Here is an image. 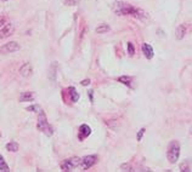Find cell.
Here are the masks:
<instances>
[{
    "instance_id": "1",
    "label": "cell",
    "mask_w": 192,
    "mask_h": 172,
    "mask_svg": "<svg viewBox=\"0 0 192 172\" xmlns=\"http://www.w3.org/2000/svg\"><path fill=\"white\" fill-rule=\"evenodd\" d=\"M114 14H117L119 16H134L136 18H145L147 15L146 12L142 11L141 9H137L130 4H126L123 1H116L112 6Z\"/></svg>"
},
{
    "instance_id": "2",
    "label": "cell",
    "mask_w": 192,
    "mask_h": 172,
    "mask_svg": "<svg viewBox=\"0 0 192 172\" xmlns=\"http://www.w3.org/2000/svg\"><path fill=\"white\" fill-rule=\"evenodd\" d=\"M37 127L40 132H43L44 135L46 136H53L54 135V130L53 127L50 126V124L47 123V119H46V115L43 110L39 112V115H38V123H37Z\"/></svg>"
},
{
    "instance_id": "3",
    "label": "cell",
    "mask_w": 192,
    "mask_h": 172,
    "mask_svg": "<svg viewBox=\"0 0 192 172\" xmlns=\"http://www.w3.org/2000/svg\"><path fill=\"white\" fill-rule=\"evenodd\" d=\"M167 156L170 164H175L179 160V156H180V143L177 141H172L169 143Z\"/></svg>"
},
{
    "instance_id": "4",
    "label": "cell",
    "mask_w": 192,
    "mask_h": 172,
    "mask_svg": "<svg viewBox=\"0 0 192 172\" xmlns=\"http://www.w3.org/2000/svg\"><path fill=\"white\" fill-rule=\"evenodd\" d=\"M62 171H73L74 168H78L82 166V159L80 157H69V159H66V160L61 161L60 164Z\"/></svg>"
},
{
    "instance_id": "5",
    "label": "cell",
    "mask_w": 192,
    "mask_h": 172,
    "mask_svg": "<svg viewBox=\"0 0 192 172\" xmlns=\"http://www.w3.org/2000/svg\"><path fill=\"white\" fill-rule=\"evenodd\" d=\"M96 163H97V155H88V156H84V157H82V166H80V168L83 171L89 170L90 167H93Z\"/></svg>"
},
{
    "instance_id": "6",
    "label": "cell",
    "mask_w": 192,
    "mask_h": 172,
    "mask_svg": "<svg viewBox=\"0 0 192 172\" xmlns=\"http://www.w3.org/2000/svg\"><path fill=\"white\" fill-rule=\"evenodd\" d=\"M21 49L20 44L16 43V41H10L7 44H5L3 47H1V52L3 54H12V52H16Z\"/></svg>"
},
{
    "instance_id": "7",
    "label": "cell",
    "mask_w": 192,
    "mask_h": 172,
    "mask_svg": "<svg viewBox=\"0 0 192 172\" xmlns=\"http://www.w3.org/2000/svg\"><path fill=\"white\" fill-rule=\"evenodd\" d=\"M90 134H91V128H90V126H88V125H82L80 128H79V135H78L79 141H84L88 136H90Z\"/></svg>"
},
{
    "instance_id": "8",
    "label": "cell",
    "mask_w": 192,
    "mask_h": 172,
    "mask_svg": "<svg viewBox=\"0 0 192 172\" xmlns=\"http://www.w3.org/2000/svg\"><path fill=\"white\" fill-rule=\"evenodd\" d=\"M32 72H33V68H32V64L31 63H24L21 69H20V73L23 78H28L32 75Z\"/></svg>"
},
{
    "instance_id": "9",
    "label": "cell",
    "mask_w": 192,
    "mask_h": 172,
    "mask_svg": "<svg viewBox=\"0 0 192 172\" xmlns=\"http://www.w3.org/2000/svg\"><path fill=\"white\" fill-rule=\"evenodd\" d=\"M14 30H15L14 24H11V23L4 24L3 28H1V38H6V36L11 35L12 33H14Z\"/></svg>"
},
{
    "instance_id": "10",
    "label": "cell",
    "mask_w": 192,
    "mask_h": 172,
    "mask_svg": "<svg viewBox=\"0 0 192 172\" xmlns=\"http://www.w3.org/2000/svg\"><path fill=\"white\" fill-rule=\"evenodd\" d=\"M142 52H144V55L147 60H151L153 57V55H155V52H153V49L150 44H142V47H141Z\"/></svg>"
},
{
    "instance_id": "11",
    "label": "cell",
    "mask_w": 192,
    "mask_h": 172,
    "mask_svg": "<svg viewBox=\"0 0 192 172\" xmlns=\"http://www.w3.org/2000/svg\"><path fill=\"white\" fill-rule=\"evenodd\" d=\"M186 34V27L184 24H180L179 27L176 28V32H175V38L177 39V40H181V39H184Z\"/></svg>"
},
{
    "instance_id": "12",
    "label": "cell",
    "mask_w": 192,
    "mask_h": 172,
    "mask_svg": "<svg viewBox=\"0 0 192 172\" xmlns=\"http://www.w3.org/2000/svg\"><path fill=\"white\" fill-rule=\"evenodd\" d=\"M34 99V94L32 92H23L20 96V102H31Z\"/></svg>"
},
{
    "instance_id": "13",
    "label": "cell",
    "mask_w": 192,
    "mask_h": 172,
    "mask_svg": "<svg viewBox=\"0 0 192 172\" xmlns=\"http://www.w3.org/2000/svg\"><path fill=\"white\" fill-rule=\"evenodd\" d=\"M68 91H69V95H71V101L72 102H77L79 99V92H77V90H75V87H69L68 89Z\"/></svg>"
},
{
    "instance_id": "14",
    "label": "cell",
    "mask_w": 192,
    "mask_h": 172,
    "mask_svg": "<svg viewBox=\"0 0 192 172\" xmlns=\"http://www.w3.org/2000/svg\"><path fill=\"white\" fill-rule=\"evenodd\" d=\"M6 150H9V152H17L18 150V143H16V142H14V141H11V142H9L7 144H6Z\"/></svg>"
},
{
    "instance_id": "15",
    "label": "cell",
    "mask_w": 192,
    "mask_h": 172,
    "mask_svg": "<svg viewBox=\"0 0 192 172\" xmlns=\"http://www.w3.org/2000/svg\"><path fill=\"white\" fill-rule=\"evenodd\" d=\"M118 81H119V83H122V84H124V85H126V86H131V81H133V79H131L130 76L124 75V76H120V78L118 79Z\"/></svg>"
},
{
    "instance_id": "16",
    "label": "cell",
    "mask_w": 192,
    "mask_h": 172,
    "mask_svg": "<svg viewBox=\"0 0 192 172\" xmlns=\"http://www.w3.org/2000/svg\"><path fill=\"white\" fill-rule=\"evenodd\" d=\"M110 30V25L108 24H100L99 27L96 28V33L97 34H104V33H106V32H108Z\"/></svg>"
},
{
    "instance_id": "17",
    "label": "cell",
    "mask_w": 192,
    "mask_h": 172,
    "mask_svg": "<svg viewBox=\"0 0 192 172\" xmlns=\"http://www.w3.org/2000/svg\"><path fill=\"white\" fill-rule=\"evenodd\" d=\"M0 171H1V172H9L10 171L7 164L5 163V159L3 156H0Z\"/></svg>"
},
{
    "instance_id": "18",
    "label": "cell",
    "mask_w": 192,
    "mask_h": 172,
    "mask_svg": "<svg viewBox=\"0 0 192 172\" xmlns=\"http://www.w3.org/2000/svg\"><path fill=\"white\" fill-rule=\"evenodd\" d=\"M80 0H65V5L67 6H75L79 4Z\"/></svg>"
},
{
    "instance_id": "19",
    "label": "cell",
    "mask_w": 192,
    "mask_h": 172,
    "mask_svg": "<svg viewBox=\"0 0 192 172\" xmlns=\"http://www.w3.org/2000/svg\"><path fill=\"white\" fill-rule=\"evenodd\" d=\"M128 54L130 56H133L135 54V47H134L133 43H128Z\"/></svg>"
},
{
    "instance_id": "20",
    "label": "cell",
    "mask_w": 192,
    "mask_h": 172,
    "mask_svg": "<svg viewBox=\"0 0 192 172\" xmlns=\"http://www.w3.org/2000/svg\"><path fill=\"white\" fill-rule=\"evenodd\" d=\"M27 110H28V112H37V113H39L42 109H40L39 105H37V104H35V105H31V107H28V108H27Z\"/></svg>"
},
{
    "instance_id": "21",
    "label": "cell",
    "mask_w": 192,
    "mask_h": 172,
    "mask_svg": "<svg viewBox=\"0 0 192 172\" xmlns=\"http://www.w3.org/2000/svg\"><path fill=\"white\" fill-rule=\"evenodd\" d=\"M145 131H146V128H141L139 131V134L136 135V139L137 141H141L142 139V136H144V134H145Z\"/></svg>"
},
{
    "instance_id": "22",
    "label": "cell",
    "mask_w": 192,
    "mask_h": 172,
    "mask_svg": "<svg viewBox=\"0 0 192 172\" xmlns=\"http://www.w3.org/2000/svg\"><path fill=\"white\" fill-rule=\"evenodd\" d=\"M180 171H191V170H190L188 164H186V163L181 164V165H180Z\"/></svg>"
},
{
    "instance_id": "23",
    "label": "cell",
    "mask_w": 192,
    "mask_h": 172,
    "mask_svg": "<svg viewBox=\"0 0 192 172\" xmlns=\"http://www.w3.org/2000/svg\"><path fill=\"white\" fill-rule=\"evenodd\" d=\"M90 84V80H83L82 81V85H84V86H86V85H89Z\"/></svg>"
},
{
    "instance_id": "24",
    "label": "cell",
    "mask_w": 192,
    "mask_h": 172,
    "mask_svg": "<svg viewBox=\"0 0 192 172\" xmlns=\"http://www.w3.org/2000/svg\"><path fill=\"white\" fill-rule=\"evenodd\" d=\"M5 1H6V0H5Z\"/></svg>"
}]
</instances>
